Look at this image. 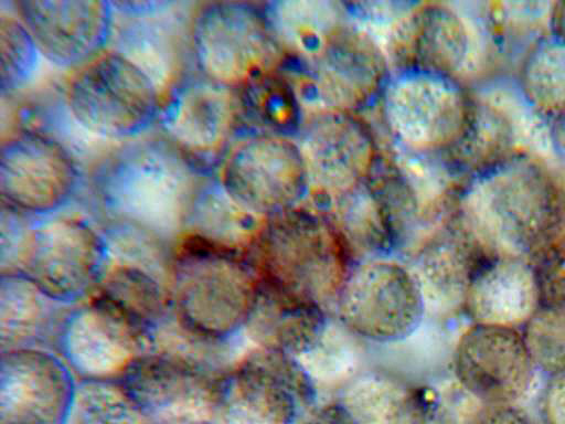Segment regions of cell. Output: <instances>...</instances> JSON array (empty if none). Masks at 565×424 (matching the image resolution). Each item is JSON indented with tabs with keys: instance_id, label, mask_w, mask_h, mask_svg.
Masks as SVG:
<instances>
[{
	"instance_id": "6da1fadb",
	"label": "cell",
	"mask_w": 565,
	"mask_h": 424,
	"mask_svg": "<svg viewBox=\"0 0 565 424\" xmlns=\"http://www.w3.org/2000/svg\"><path fill=\"white\" fill-rule=\"evenodd\" d=\"M202 176L150 131L97 156L86 169L83 191L89 214L103 227L131 232L171 250Z\"/></svg>"
},
{
	"instance_id": "7a4b0ae2",
	"label": "cell",
	"mask_w": 565,
	"mask_h": 424,
	"mask_svg": "<svg viewBox=\"0 0 565 424\" xmlns=\"http://www.w3.org/2000/svg\"><path fill=\"white\" fill-rule=\"evenodd\" d=\"M521 155L465 180L452 221L483 257L531 258L564 226L565 179Z\"/></svg>"
},
{
	"instance_id": "3957f363",
	"label": "cell",
	"mask_w": 565,
	"mask_h": 424,
	"mask_svg": "<svg viewBox=\"0 0 565 424\" xmlns=\"http://www.w3.org/2000/svg\"><path fill=\"white\" fill-rule=\"evenodd\" d=\"M170 317L190 336L224 344L244 338L259 276L247 254L181 235L168 259Z\"/></svg>"
},
{
	"instance_id": "277c9868",
	"label": "cell",
	"mask_w": 565,
	"mask_h": 424,
	"mask_svg": "<svg viewBox=\"0 0 565 424\" xmlns=\"http://www.w3.org/2000/svg\"><path fill=\"white\" fill-rule=\"evenodd\" d=\"M248 256L262 283L328 310L352 263L324 211L308 202L266 220Z\"/></svg>"
},
{
	"instance_id": "5b68a950",
	"label": "cell",
	"mask_w": 565,
	"mask_h": 424,
	"mask_svg": "<svg viewBox=\"0 0 565 424\" xmlns=\"http://www.w3.org/2000/svg\"><path fill=\"white\" fill-rule=\"evenodd\" d=\"M61 97L83 131L117 144L154 129L162 89L137 62L108 46L68 72Z\"/></svg>"
},
{
	"instance_id": "8992f818",
	"label": "cell",
	"mask_w": 565,
	"mask_h": 424,
	"mask_svg": "<svg viewBox=\"0 0 565 424\" xmlns=\"http://www.w3.org/2000/svg\"><path fill=\"white\" fill-rule=\"evenodd\" d=\"M186 60L202 76L236 92L285 64L263 4L235 0L204 1L191 8Z\"/></svg>"
},
{
	"instance_id": "52a82bcc",
	"label": "cell",
	"mask_w": 565,
	"mask_h": 424,
	"mask_svg": "<svg viewBox=\"0 0 565 424\" xmlns=\"http://www.w3.org/2000/svg\"><path fill=\"white\" fill-rule=\"evenodd\" d=\"M377 104L392 148L419 158H445L466 129L471 94L459 80L397 68L391 71Z\"/></svg>"
},
{
	"instance_id": "ba28073f",
	"label": "cell",
	"mask_w": 565,
	"mask_h": 424,
	"mask_svg": "<svg viewBox=\"0 0 565 424\" xmlns=\"http://www.w3.org/2000/svg\"><path fill=\"white\" fill-rule=\"evenodd\" d=\"M228 367L220 352L168 322L153 333L118 381L143 418L209 416L216 378Z\"/></svg>"
},
{
	"instance_id": "9c48e42d",
	"label": "cell",
	"mask_w": 565,
	"mask_h": 424,
	"mask_svg": "<svg viewBox=\"0 0 565 424\" xmlns=\"http://www.w3.org/2000/svg\"><path fill=\"white\" fill-rule=\"evenodd\" d=\"M317 395V383L297 358L249 346L216 378L209 417L213 424H295Z\"/></svg>"
},
{
	"instance_id": "30bf717a",
	"label": "cell",
	"mask_w": 565,
	"mask_h": 424,
	"mask_svg": "<svg viewBox=\"0 0 565 424\" xmlns=\"http://www.w3.org/2000/svg\"><path fill=\"white\" fill-rule=\"evenodd\" d=\"M332 311L353 337L377 344L408 340L427 316L417 277L409 265L395 257L352 262Z\"/></svg>"
},
{
	"instance_id": "8fae6325",
	"label": "cell",
	"mask_w": 565,
	"mask_h": 424,
	"mask_svg": "<svg viewBox=\"0 0 565 424\" xmlns=\"http://www.w3.org/2000/svg\"><path fill=\"white\" fill-rule=\"evenodd\" d=\"M110 257L107 235L90 214L68 211L38 218L17 272L70 306L95 290Z\"/></svg>"
},
{
	"instance_id": "7c38bea8",
	"label": "cell",
	"mask_w": 565,
	"mask_h": 424,
	"mask_svg": "<svg viewBox=\"0 0 565 424\" xmlns=\"http://www.w3.org/2000/svg\"><path fill=\"white\" fill-rule=\"evenodd\" d=\"M507 77L488 75L468 85L469 119L445 157L465 180L521 155L550 157L545 121L526 105L513 77Z\"/></svg>"
},
{
	"instance_id": "4fadbf2b",
	"label": "cell",
	"mask_w": 565,
	"mask_h": 424,
	"mask_svg": "<svg viewBox=\"0 0 565 424\" xmlns=\"http://www.w3.org/2000/svg\"><path fill=\"white\" fill-rule=\"evenodd\" d=\"M213 174L236 203L263 220L296 209L311 198L306 161L292 137L245 128Z\"/></svg>"
},
{
	"instance_id": "5bb4252c",
	"label": "cell",
	"mask_w": 565,
	"mask_h": 424,
	"mask_svg": "<svg viewBox=\"0 0 565 424\" xmlns=\"http://www.w3.org/2000/svg\"><path fill=\"white\" fill-rule=\"evenodd\" d=\"M86 169L54 132L22 123L2 135L1 203L33 218L64 211L83 191Z\"/></svg>"
},
{
	"instance_id": "9a60e30c",
	"label": "cell",
	"mask_w": 565,
	"mask_h": 424,
	"mask_svg": "<svg viewBox=\"0 0 565 424\" xmlns=\"http://www.w3.org/2000/svg\"><path fill=\"white\" fill-rule=\"evenodd\" d=\"M245 128L238 93L202 76L188 62L164 87L153 130L200 173L212 174Z\"/></svg>"
},
{
	"instance_id": "2e32d148",
	"label": "cell",
	"mask_w": 565,
	"mask_h": 424,
	"mask_svg": "<svg viewBox=\"0 0 565 424\" xmlns=\"http://www.w3.org/2000/svg\"><path fill=\"white\" fill-rule=\"evenodd\" d=\"M290 68L306 107L353 113L377 102L392 71L380 40L351 11L313 56Z\"/></svg>"
},
{
	"instance_id": "e0dca14e",
	"label": "cell",
	"mask_w": 565,
	"mask_h": 424,
	"mask_svg": "<svg viewBox=\"0 0 565 424\" xmlns=\"http://www.w3.org/2000/svg\"><path fill=\"white\" fill-rule=\"evenodd\" d=\"M382 45L392 70L429 71L467 85L472 76L476 81L481 47L484 52L473 12L436 1L414 3Z\"/></svg>"
},
{
	"instance_id": "ac0fdd59",
	"label": "cell",
	"mask_w": 565,
	"mask_h": 424,
	"mask_svg": "<svg viewBox=\"0 0 565 424\" xmlns=\"http://www.w3.org/2000/svg\"><path fill=\"white\" fill-rule=\"evenodd\" d=\"M296 139L317 205L365 182L382 151L358 113L324 106L306 107Z\"/></svg>"
},
{
	"instance_id": "d6986e66",
	"label": "cell",
	"mask_w": 565,
	"mask_h": 424,
	"mask_svg": "<svg viewBox=\"0 0 565 424\" xmlns=\"http://www.w3.org/2000/svg\"><path fill=\"white\" fill-rule=\"evenodd\" d=\"M452 380L490 406L522 405L539 374L522 330L469 324L455 340Z\"/></svg>"
},
{
	"instance_id": "ffe728a7",
	"label": "cell",
	"mask_w": 565,
	"mask_h": 424,
	"mask_svg": "<svg viewBox=\"0 0 565 424\" xmlns=\"http://www.w3.org/2000/svg\"><path fill=\"white\" fill-rule=\"evenodd\" d=\"M43 60L68 72L106 50L115 28L111 1L11 0Z\"/></svg>"
},
{
	"instance_id": "44dd1931",
	"label": "cell",
	"mask_w": 565,
	"mask_h": 424,
	"mask_svg": "<svg viewBox=\"0 0 565 424\" xmlns=\"http://www.w3.org/2000/svg\"><path fill=\"white\" fill-rule=\"evenodd\" d=\"M148 342L121 314L89 296L70 310L55 351L77 380L118 381Z\"/></svg>"
},
{
	"instance_id": "7402d4cb",
	"label": "cell",
	"mask_w": 565,
	"mask_h": 424,
	"mask_svg": "<svg viewBox=\"0 0 565 424\" xmlns=\"http://www.w3.org/2000/svg\"><path fill=\"white\" fill-rule=\"evenodd\" d=\"M76 383L52 349L1 350L0 424H64Z\"/></svg>"
},
{
	"instance_id": "603a6c76",
	"label": "cell",
	"mask_w": 565,
	"mask_h": 424,
	"mask_svg": "<svg viewBox=\"0 0 565 424\" xmlns=\"http://www.w3.org/2000/svg\"><path fill=\"white\" fill-rule=\"evenodd\" d=\"M413 254L409 266L422 288L427 315L451 318L463 312L472 275L484 258L452 218L428 234Z\"/></svg>"
},
{
	"instance_id": "cb8c5ba5",
	"label": "cell",
	"mask_w": 565,
	"mask_h": 424,
	"mask_svg": "<svg viewBox=\"0 0 565 424\" xmlns=\"http://www.w3.org/2000/svg\"><path fill=\"white\" fill-rule=\"evenodd\" d=\"M541 306L530 258L494 256L477 266L466 297L469 324L521 329Z\"/></svg>"
},
{
	"instance_id": "d4e9b609",
	"label": "cell",
	"mask_w": 565,
	"mask_h": 424,
	"mask_svg": "<svg viewBox=\"0 0 565 424\" xmlns=\"http://www.w3.org/2000/svg\"><path fill=\"white\" fill-rule=\"evenodd\" d=\"M439 396L437 385L371 370L344 384L338 401L356 424H441Z\"/></svg>"
},
{
	"instance_id": "484cf974",
	"label": "cell",
	"mask_w": 565,
	"mask_h": 424,
	"mask_svg": "<svg viewBox=\"0 0 565 424\" xmlns=\"http://www.w3.org/2000/svg\"><path fill=\"white\" fill-rule=\"evenodd\" d=\"M332 321L324 307L287 296L260 282L243 335L249 346L278 349L299 360L320 341Z\"/></svg>"
},
{
	"instance_id": "4316f807",
	"label": "cell",
	"mask_w": 565,
	"mask_h": 424,
	"mask_svg": "<svg viewBox=\"0 0 565 424\" xmlns=\"http://www.w3.org/2000/svg\"><path fill=\"white\" fill-rule=\"evenodd\" d=\"M90 296L121 314L149 340L170 316L167 266L141 258L110 253Z\"/></svg>"
},
{
	"instance_id": "83f0119b",
	"label": "cell",
	"mask_w": 565,
	"mask_h": 424,
	"mask_svg": "<svg viewBox=\"0 0 565 424\" xmlns=\"http://www.w3.org/2000/svg\"><path fill=\"white\" fill-rule=\"evenodd\" d=\"M72 307L45 294L20 272L0 273L1 350L46 348L55 351Z\"/></svg>"
},
{
	"instance_id": "f1b7e54d",
	"label": "cell",
	"mask_w": 565,
	"mask_h": 424,
	"mask_svg": "<svg viewBox=\"0 0 565 424\" xmlns=\"http://www.w3.org/2000/svg\"><path fill=\"white\" fill-rule=\"evenodd\" d=\"M317 206L329 218L352 262L397 253L388 213L369 179Z\"/></svg>"
},
{
	"instance_id": "f546056e",
	"label": "cell",
	"mask_w": 565,
	"mask_h": 424,
	"mask_svg": "<svg viewBox=\"0 0 565 424\" xmlns=\"http://www.w3.org/2000/svg\"><path fill=\"white\" fill-rule=\"evenodd\" d=\"M265 221L236 203L213 173L204 174L190 200L181 235L248 255Z\"/></svg>"
},
{
	"instance_id": "4dcf8cb0",
	"label": "cell",
	"mask_w": 565,
	"mask_h": 424,
	"mask_svg": "<svg viewBox=\"0 0 565 424\" xmlns=\"http://www.w3.org/2000/svg\"><path fill=\"white\" fill-rule=\"evenodd\" d=\"M262 4L285 55V64L290 62L291 66L313 56L350 13L347 2L338 1L294 0Z\"/></svg>"
},
{
	"instance_id": "1f68e13d",
	"label": "cell",
	"mask_w": 565,
	"mask_h": 424,
	"mask_svg": "<svg viewBox=\"0 0 565 424\" xmlns=\"http://www.w3.org/2000/svg\"><path fill=\"white\" fill-rule=\"evenodd\" d=\"M551 1L482 2L473 14L484 53L509 60L515 67L524 54L551 34Z\"/></svg>"
},
{
	"instance_id": "d6a6232c",
	"label": "cell",
	"mask_w": 565,
	"mask_h": 424,
	"mask_svg": "<svg viewBox=\"0 0 565 424\" xmlns=\"http://www.w3.org/2000/svg\"><path fill=\"white\" fill-rule=\"evenodd\" d=\"M237 93L246 128L297 137L306 105L282 67L256 77Z\"/></svg>"
},
{
	"instance_id": "836d02e7",
	"label": "cell",
	"mask_w": 565,
	"mask_h": 424,
	"mask_svg": "<svg viewBox=\"0 0 565 424\" xmlns=\"http://www.w3.org/2000/svg\"><path fill=\"white\" fill-rule=\"evenodd\" d=\"M519 93L545 123L565 113V41L548 34L514 68Z\"/></svg>"
},
{
	"instance_id": "e575fe53",
	"label": "cell",
	"mask_w": 565,
	"mask_h": 424,
	"mask_svg": "<svg viewBox=\"0 0 565 424\" xmlns=\"http://www.w3.org/2000/svg\"><path fill=\"white\" fill-rule=\"evenodd\" d=\"M143 416L119 381L77 380L64 424H142Z\"/></svg>"
},
{
	"instance_id": "d590c367",
	"label": "cell",
	"mask_w": 565,
	"mask_h": 424,
	"mask_svg": "<svg viewBox=\"0 0 565 424\" xmlns=\"http://www.w3.org/2000/svg\"><path fill=\"white\" fill-rule=\"evenodd\" d=\"M0 3V91L2 102L12 100L33 80L42 59L22 22Z\"/></svg>"
},
{
	"instance_id": "8d00e7d4",
	"label": "cell",
	"mask_w": 565,
	"mask_h": 424,
	"mask_svg": "<svg viewBox=\"0 0 565 424\" xmlns=\"http://www.w3.org/2000/svg\"><path fill=\"white\" fill-rule=\"evenodd\" d=\"M356 339L333 319L320 341L299 362L317 383L347 384L358 373L360 351Z\"/></svg>"
},
{
	"instance_id": "74e56055",
	"label": "cell",
	"mask_w": 565,
	"mask_h": 424,
	"mask_svg": "<svg viewBox=\"0 0 565 424\" xmlns=\"http://www.w3.org/2000/svg\"><path fill=\"white\" fill-rule=\"evenodd\" d=\"M539 374L548 378L565 370V309L540 306L521 328Z\"/></svg>"
},
{
	"instance_id": "f35d334b",
	"label": "cell",
	"mask_w": 565,
	"mask_h": 424,
	"mask_svg": "<svg viewBox=\"0 0 565 424\" xmlns=\"http://www.w3.org/2000/svg\"><path fill=\"white\" fill-rule=\"evenodd\" d=\"M541 306L565 309V226L530 258Z\"/></svg>"
},
{
	"instance_id": "ab89813d",
	"label": "cell",
	"mask_w": 565,
	"mask_h": 424,
	"mask_svg": "<svg viewBox=\"0 0 565 424\" xmlns=\"http://www.w3.org/2000/svg\"><path fill=\"white\" fill-rule=\"evenodd\" d=\"M0 273L17 272L21 253L38 218L21 213L1 203Z\"/></svg>"
},
{
	"instance_id": "60d3db41",
	"label": "cell",
	"mask_w": 565,
	"mask_h": 424,
	"mask_svg": "<svg viewBox=\"0 0 565 424\" xmlns=\"http://www.w3.org/2000/svg\"><path fill=\"white\" fill-rule=\"evenodd\" d=\"M540 412L543 424H565V370L545 378Z\"/></svg>"
},
{
	"instance_id": "b9f144b4",
	"label": "cell",
	"mask_w": 565,
	"mask_h": 424,
	"mask_svg": "<svg viewBox=\"0 0 565 424\" xmlns=\"http://www.w3.org/2000/svg\"><path fill=\"white\" fill-rule=\"evenodd\" d=\"M477 424H536L523 405L487 406Z\"/></svg>"
},
{
	"instance_id": "7bdbcfd3",
	"label": "cell",
	"mask_w": 565,
	"mask_h": 424,
	"mask_svg": "<svg viewBox=\"0 0 565 424\" xmlns=\"http://www.w3.org/2000/svg\"><path fill=\"white\" fill-rule=\"evenodd\" d=\"M550 157L565 171V113L545 123Z\"/></svg>"
},
{
	"instance_id": "ee69618b",
	"label": "cell",
	"mask_w": 565,
	"mask_h": 424,
	"mask_svg": "<svg viewBox=\"0 0 565 424\" xmlns=\"http://www.w3.org/2000/svg\"><path fill=\"white\" fill-rule=\"evenodd\" d=\"M305 424H356L343 405L332 402L317 409Z\"/></svg>"
},
{
	"instance_id": "f6af8a7d",
	"label": "cell",
	"mask_w": 565,
	"mask_h": 424,
	"mask_svg": "<svg viewBox=\"0 0 565 424\" xmlns=\"http://www.w3.org/2000/svg\"><path fill=\"white\" fill-rule=\"evenodd\" d=\"M142 424H213L207 415L177 414L143 418Z\"/></svg>"
},
{
	"instance_id": "bcb514c9",
	"label": "cell",
	"mask_w": 565,
	"mask_h": 424,
	"mask_svg": "<svg viewBox=\"0 0 565 424\" xmlns=\"http://www.w3.org/2000/svg\"><path fill=\"white\" fill-rule=\"evenodd\" d=\"M550 29L552 35L565 41V1H553Z\"/></svg>"
},
{
	"instance_id": "7dc6e473",
	"label": "cell",
	"mask_w": 565,
	"mask_h": 424,
	"mask_svg": "<svg viewBox=\"0 0 565 424\" xmlns=\"http://www.w3.org/2000/svg\"><path fill=\"white\" fill-rule=\"evenodd\" d=\"M564 226H565V215H564Z\"/></svg>"
}]
</instances>
